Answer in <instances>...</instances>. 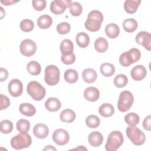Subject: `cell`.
Instances as JSON below:
<instances>
[{"instance_id": "25", "label": "cell", "mask_w": 151, "mask_h": 151, "mask_svg": "<svg viewBox=\"0 0 151 151\" xmlns=\"http://www.w3.org/2000/svg\"><path fill=\"white\" fill-rule=\"evenodd\" d=\"M99 112L103 117H109L114 114V108L113 106L110 103H104L99 107Z\"/></svg>"}, {"instance_id": "12", "label": "cell", "mask_w": 151, "mask_h": 151, "mask_svg": "<svg viewBox=\"0 0 151 151\" xmlns=\"http://www.w3.org/2000/svg\"><path fill=\"white\" fill-rule=\"evenodd\" d=\"M8 89L9 94L15 97L20 96L23 91V84L22 82L17 78L12 79L8 84Z\"/></svg>"}, {"instance_id": "37", "label": "cell", "mask_w": 151, "mask_h": 151, "mask_svg": "<svg viewBox=\"0 0 151 151\" xmlns=\"http://www.w3.org/2000/svg\"><path fill=\"white\" fill-rule=\"evenodd\" d=\"M17 129L19 132H27L30 129V123L28 120L24 119H19L17 122Z\"/></svg>"}, {"instance_id": "3", "label": "cell", "mask_w": 151, "mask_h": 151, "mask_svg": "<svg viewBox=\"0 0 151 151\" xmlns=\"http://www.w3.org/2000/svg\"><path fill=\"white\" fill-rule=\"evenodd\" d=\"M123 140V134L120 131H113L108 136L105 149L107 151H116L122 145Z\"/></svg>"}, {"instance_id": "7", "label": "cell", "mask_w": 151, "mask_h": 151, "mask_svg": "<svg viewBox=\"0 0 151 151\" xmlns=\"http://www.w3.org/2000/svg\"><path fill=\"white\" fill-rule=\"evenodd\" d=\"M134 101L132 93L128 90L123 91L120 93L117 103V107L120 111L126 112L132 107Z\"/></svg>"}, {"instance_id": "15", "label": "cell", "mask_w": 151, "mask_h": 151, "mask_svg": "<svg viewBox=\"0 0 151 151\" xmlns=\"http://www.w3.org/2000/svg\"><path fill=\"white\" fill-rule=\"evenodd\" d=\"M33 134L38 139H45L49 133V129L47 125L43 123L36 124L33 128Z\"/></svg>"}, {"instance_id": "22", "label": "cell", "mask_w": 151, "mask_h": 151, "mask_svg": "<svg viewBox=\"0 0 151 151\" xmlns=\"http://www.w3.org/2000/svg\"><path fill=\"white\" fill-rule=\"evenodd\" d=\"M97 74L95 70L93 68H86L82 73V78L87 83H92L94 82L97 78Z\"/></svg>"}, {"instance_id": "31", "label": "cell", "mask_w": 151, "mask_h": 151, "mask_svg": "<svg viewBox=\"0 0 151 151\" xmlns=\"http://www.w3.org/2000/svg\"><path fill=\"white\" fill-rule=\"evenodd\" d=\"M27 70L30 74L33 76H37L40 74L41 67L38 62L35 61H31L27 64Z\"/></svg>"}, {"instance_id": "14", "label": "cell", "mask_w": 151, "mask_h": 151, "mask_svg": "<svg viewBox=\"0 0 151 151\" xmlns=\"http://www.w3.org/2000/svg\"><path fill=\"white\" fill-rule=\"evenodd\" d=\"M146 69L142 65H137L134 66L130 71L131 77L135 81H141L146 77Z\"/></svg>"}, {"instance_id": "42", "label": "cell", "mask_w": 151, "mask_h": 151, "mask_svg": "<svg viewBox=\"0 0 151 151\" xmlns=\"http://www.w3.org/2000/svg\"><path fill=\"white\" fill-rule=\"evenodd\" d=\"M76 60V56L74 53L71 54L70 55H61V61L62 62L66 65H70L74 63Z\"/></svg>"}, {"instance_id": "20", "label": "cell", "mask_w": 151, "mask_h": 151, "mask_svg": "<svg viewBox=\"0 0 151 151\" xmlns=\"http://www.w3.org/2000/svg\"><path fill=\"white\" fill-rule=\"evenodd\" d=\"M105 33L109 38L111 39L116 38L120 34V28L117 24L110 23L106 26Z\"/></svg>"}, {"instance_id": "29", "label": "cell", "mask_w": 151, "mask_h": 151, "mask_svg": "<svg viewBox=\"0 0 151 151\" xmlns=\"http://www.w3.org/2000/svg\"><path fill=\"white\" fill-rule=\"evenodd\" d=\"M101 73L104 77H110L113 76L115 72V68L113 64L109 63H103L100 68Z\"/></svg>"}, {"instance_id": "43", "label": "cell", "mask_w": 151, "mask_h": 151, "mask_svg": "<svg viewBox=\"0 0 151 151\" xmlns=\"http://www.w3.org/2000/svg\"><path fill=\"white\" fill-rule=\"evenodd\" d=\"M1 97V107H0V110H2L4 109H6V108H8L9 105H10V100L9 99V98L2 94H1L0 95Z\"/></svg>"}, {"instance_id": "36", "label": "cell", "mask_w": 151, "mask_h": 151, "mask_svg": "<svg viewBox=\"0 0 151 151\" xmlns=\"http://www.w3.org/2000/svg\"><path fill=\"white\" fill-rule=\"evenodd\" d=\"M1 132L4 134H8L13 130V124L9 120H2L0 123Z\"/></svg>"}, {"instance_id": "13", "label": "cell", "mask_w": 151, "mask_h": 151, "mask_svg": "<svg viewBox=\"0 0 151 151\" xmlns=\"http://www.w3.org/2000/svg\"><path fill=\"white\" fill-rule=\"evenodd\" d=\"M136 42L143 46L148 51L151 50V35L146 31H140L136 36Z\"/></svg>"}, {"instance_id": "5", "label": "cell", "mask_w": 151, "mask_h": 151, "mask_svg": "<svg viewBox=\"0 0 151 151\" xmlns=\"http://www.w3.org/2000/svg\"><path fill=\"white\" fill-rule=\"evenodd\" d=\"M32 143L31 136L27 132H20L18 134L14 136L11 140V145L16 150L28 147Z\"/></svg>"}, {"instance_id": "40", "label": "cell", "mask_w": 151, "mask_h": 151, "mask_svg": "<svg viewBox=\"0 0 151 151\" xmlns=\"http://www.w3.org/2000/svg\"><path fill=\"white\" fill-rule=\"evenodd\" d=\"M71 26L70 24L66 22H63L58 24L57 26V31L59 34H67L70 31Z\"/></svg>"}, {"instance_id": "4", "label": "cell", "mask_w": 151, "mask_h": 151, "mask_svg": "<svg viewBox=\"0 0 151 151\" xmlns=\"http://www.w3.org/2000/svg\"><path fill=\"white\" fill-rule=\"evenodd\" d=\"M27 91L35 101H41L46 94L45 88L36 81H31L27 84Z\"/></svg>"}, {"instance_id": "39", "label": "cell", "mask_w": 151, "mask_h": 151, "mask_svg": "<svg viewBox=\"0 0 151 151\" xmlns=\"http://www.w3.org/2000/svg\"><path fill=\"white\" fill-rule=\"evenodd\" d=\"M20 28L21 29L25 32H28L31 31L34 27V24L33 21L31 19H25L21 21L20 22Z\"/></svg>"}, {"instance_id": "47", "label": "cell", "mask_w": 151, "mask_h": 151, "mask_svg": "<svg viewBox=\"0 0 151 151\" xmlns=\"http://www.w3.org/2000/svg\"><path fill=\"white\" fill-rule=\"evenodd\" d=\"M43 150H56V149H55L53 146L48 145V146H47L43 149Z\"/></svg>"}, {"instance_id": "23", "label": "cell", "mask_w": 151, "mask_h": 151, "mask_svg": "<svg viewBox=\"0 0 151 151\" xmlns=\"http://www.w3.org/2000/svg\"><path fill=\"white\" fill-rule=\"evenodd\" d=\"M19 110L22 114L28 117L34 116L36 113L35 107L32 104L28 103L21 104L19 107Z\"/></svg>"}, {"instance_id": "1", "label": "cell", "mask_w": 151, "mask_h": 151, "mask_svg": "<svg viewBox=\"0 0 151 151\" xmlns=\"http://www.w3.org/2000/svg\"><path fill=\"white\" fill-rule=\"evenodd\" d=\"M103 21V15L102 13L98 10L90 11L87 15V19L85 22V28L90 31L96 32L101 27Z\"/></svg>"}, {"instance_id": "18", "label": "cell", "mask_w": 151, "mask_h": 151, "mask_svg": "<svg viewBox=\"0 0 151 151\" xmlns=\"http://www.w3.org/2000/svg\"><path fill=\"white\" fill-rule=\"evenodd\" d=\"M61 106L60 101L55 97H50L45 102V107L50 111H58L61 108Z\"/></svg>"}, {"instance_id": "19", "label": "cell", "mask_w": 151, "mask_h": 151, "mask_svg": "<svg viewBox=\"0 0 151 151\" xmlns=\"http://www.w3.org/2000/svg\"><path fill=\"white\" fill-rule=\"evenodd\" d=\"M60 48L61 52H62V55H67L73 53L74 45L70 40L64 39L61 42Z\"/></svg>"}, {"instance_id": "17", "label": "cell", "mask_w": 151, "mask_h": 151, "mask_svg": "<svg viewBox=\"0 0 151 151\" xmlns=\"http://www.w3.org/2000/svg\"><path fill=\"white\" fill-rule=\"evenodd\" d=\"M103 140L102 134L97 131L90 133L88 137V141L90 145L93 147H98L100 146Z\"/></svg>"}, {"instance_id": "24", "label": "cell", "mask_w": 151, "mask_h": 151, "mask_svg": "<svg viewBox=\"0 0 151 151\" xmlns=\"http://www.w3.org/2000/svg\"><path fill=\"white\" fill-rule=\"evenodd\" d=\"M76 117L75 112L70 109H66L63 110L60 114V119L63 122L71 123Z\"/></svg>"}, {"instance_id": "11", "label": "cell", "mask_w": 151, "mask_h": 151, "mask_svg": "<svg viewBox=\"0 0 151 151\" xmlns=\"http://www.w3.org/2000/svg\"><path fill=\"white\" fill-rule=\"evenodd\" d=\"M70 139V135L67 131L63 129L55 130L52 134V140L55 143L60 146L66 145Z\"/></svg>"}, {"instance_id": "46", "label": "cell", "mask_w": 151, "mask_h": 151, "mask_svg": "<svg viewBox=\"0 0 151 151\" xmlns=\"http://www.w3.org/2000/svg\"><path fill=\"white\" fill-rule=\"evenodd\" d=\"M18 1H11V0H6V1H1V3L5 5H12L13 4H15V3H17L18 2Z\"/></svg>"}, {"instance_id": "9", "label": "cell", "mask_w": 151, "mask_h": 151, "mask_svg": "<svg viewBox=\"0 0 151 151\" xmlns=\"http://www.w3.org/2000/svg\"><path fill=\"white\" fill-rule=\"evenodd\" d=\"M19 50L21 53L25 57L33 55L37 51V45L35 42L31 39H25L21 41Z\"/></svg>"}, {"instance_id": "21", "label": "cell", "mask_w": 151, "mask_h": 151, "mask_svg": "<svg viewBox=\"0 0 151 151\" xmlns=\"http://www.w3.org/2000/svg\"><path fill=\"white\" fill-rule=\"evenodd\" d=\"M141 2L140 0H126L124 3V11L130 14L136 12Z\"/></svg>"}, {"instance_id": "48", "label": "cell", "mask_w": 151, "mask_h": 151, "mask_svg": "<svg viewBox=\"0 0 151 151\" xmlns=\"http://www.w3.org/2000/svg\"><path fill=\"white\" fill-rule=\"evenodd\" d=\"M0 8H1V19H2L4 16H5V12L4 11V9L2 6H1Z\"/></svg>"}, {"instance_id": "38", "label": "cell", "mask_w": 151, "mask_h": 151, "mask_svg": "<svg viewBox=\"0 0 151 151\" xmlns=\"http://www.w3.org/2000/svg\"><path fill=\"white\" fill-rule=\"evenodd\" d=\"M70 12L73 16L78 17L80 15L82 12L83 8L81 5L77 2H72L71 4L69 6Z\"/></svg>"}, {"instance_id": "2", "label": "cell", "mask_w": 151, "mask_h": 151, "mask_svg": "<svg viewBox=\"0 0 151 151\" xmlns=\"http://www.w3.org/2000/svg\"><path fill=\"white\" fill-rule=\"evenodd\" d=\"M140 57L141 53L140 50L136 48H132L120 55L119 63L123 67H129L131 64L138 61Z\"/></svg>"}, {"instance_id": "26", "label": "cell", "mask_w": 151, "mask_h": 151, "mask_svg": "<svg viewBox=\"0 0 151 151\" xmlns=\"http://www.w3.org/2000/svg\"><path fill=\"white\" fill-rule=\"evenodd\" d=\"M52 24V18L48 15H42L40 16L37 20L38 26L43 29H47L51 27Z\"/></svg>"}, {"instance_id": "28", "label": "cell", "mask_w": 151, "mask_h": 151, "mask_svg": "<svg viewBox=\"0 0 151 151\" xmlns=\"http://www.w3.org/2000/svg\"><path fill=\"white\" fill-rule=\"evenodd\" d=\"M109 47V43L106 39L103 37L98 38L94 42V48L95 50L100 53L106 52Z\"/></svg>"}, {"instance_id": "35", "label": "cell", "mask_w": 151, "mask_h": 151, "mask_svg": "<svg viewBox=\"0 0 151 151\" xmlns=\"http://www.w3.org/2000/svg\"><path fill=\"white\" fill-rule=\"evenodd\" d=\"M128 82L127 76L123 74L117 75L114 78V84L118 88H122L126 86Z\"/></svg>"}, {"instance_id": "8", "label": "cell", "mask_w": 151, "mask_h": 151, "mask_svg": "<svg viewBox=\"0 0 151 151\" xmlns=\"http://www.w3.org/2000/svg\"><path fill=\"white\" fill-rule=\"evenodd\" d=\"M60 71L54 65H49L45 69L44 80L49 86H55L60 81Z\"/></svg>"}, {"instance_id": "16", "label": "cell", "mask_w": 151, "mask_h": 151, "mask_svg": "<svg viewBox=\"0 0 151 151\" xmlns=\"http://www.w3.org/2000/svg\"><path fill=\"white\" fill-rule=\"evenodd\" d=\"M84 97L89 101H96L100 97L99 90L94 87H87L84 91Z\"/></svg>"}, {"instance_id": "10", "label": "cell", "mask_w": 151, "mask_h": 151, "mask_svg": "<svg viewBox=\"0 0 151 151\" xmlns=\"http://www.w3.org/2000/svg\"><path fill=\"white\" fill-rule=\"evenodd\" d=\"M72 1L70 0H54L51 2L50 11L55 15L63 14L65 9L70 6Z\"/></svg>"}, {"instance_id": "41", "label": "cell", "mask_w": 151, "mask_h": 151, "mask_svg": "<svg viewBox=\"0 0 151 151\" xmlns=\"http://www.w3.org/2000/svg\"><path fill=\"white\" fill-rule=\"evenodd\" d=\"M33 8L38 11H42L46 6V1L45 0H34L32 1Z\"/></svg>"}, {"instance_id": "32", "label": "cell", "mask_w": 151, "mask_h": 151, "mask_svg": "<svg viewBox=\"0 0 151 151\" xmlns=\"http://www.w3.org/2000/svg\"><path fill=\"white\" fill-rule=\"evenodd\" d=\"M64 77L67 83L73 84L77 81L78 78V74L77 71L75 70L68 69L64 72Z\"/></svg>"}, {"instance_id": "34", "label": "cell", "mask_w": 151, "mask_h": 151, "mask_svg": "<svg viewBox=\"0 0 151 151\" xmlns=\"http://www.w3.org/2000/svg\"><path fill=\"white\" fill-rule=\"evenodd\" d=\"M100 123V119L96 115L91 114L87 117L86 119V125L91 129L97 128Z\"/></svg>"}, {"instance_id": "30", "label": "cell", "mask_w": 151, "mask_h": 151, "mask_svg": "<svg viewBox=\"0 0 151 151\" xmlns=\"http://www.w3.org/2000/svg\"><path fill=\"white\" fill-rule=\"evenodd\" d=\"M123 27L125 31L127 32H133L137 28V22L133 18H128L123 22Z\"/></svg>"}, {"instance_id": "44", "label": "cell", "mask_w": 151, "mask_h": 151, "mask_svg": "<svg viewBox=\"0 0 151 151\" xmlns=\"http://www.w3.org/2000/svg\"><path fill=\"white\" fill-rule=\"evenodd\" d=\"M143 127L147 131L151 130V116L149 115L146 117L143 122Z\"/></svg>"}, {"instance_id": "33", "label": "cell", "mask_w": 151, "mask_h": 151, "mask_svg": "<svg viewBox=\"0 0 151 151\" xmlns=\"http://www.w3.org/2000/svg\"><path fill=\"white\" fill-rule=\"evenodd\" d=\"M140 120L138 114L135 113H129L124 116V121L129 126L137 125Z\"/></svg>"}, {"instance_id": "6", "label": "cell", "mask_w": 151, "mask_h": 151, "mask_svg": "<svg viewBox=\"0 0 151 151\" xmlns=\"http://www.w3.org/2000/svg\"><path fill=\"white\" fill-rule=\"evenodd\" d=\"M126 132L127 137L136 146L142 145L146 140L145 133L135 126H128Z\"/></svg>"}, {"instance_id": "27", "label": "cell", "mask_w": 151, "mask_h": 151, "mask_svg": "<svg viewBox=\"0 0 151 151\" xmlns=\"http://www.w3.org/2000/svg\"><path fill=\"white\" fill-rule=\"evenodd\" d=\"M76 42L80 48H86L90 43L89 36L86 32H79L76 35Z\"/></svg>"}, {"instance_id": "45", "label": "cell", "mask_w": 151, "mask_h": 151, "mask_svg": "<svg viewBox=\"0 0 151 151\" xmlns=\"http://www.w3.org/2000/svg\"><path fill=\"white\" fill-rule=\"evenodd\" d=\"M8 77V72L6 69L1 67L0 68V81L3 82L6 80Z\"/></svg>"}]
</instances>
